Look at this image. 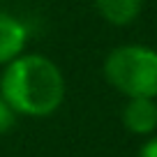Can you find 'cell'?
<instances>
[{
    "mask_svg": "<svg viewBox=\"0 0 157 157\" xmlns=\"http://www.w3.org/2000/svg\"><path fill=\"white\" fill-rule=\"evenodd\" d=\"M104 78L125 97H157V49L120 44L106 53Z\"/></svg>",
    "mask_w": 157,
    "mask_h": 157,
    "instance_id": "7a4b0ae2",
    "label": "cell"
},
{
    "mask_svg": "<svg viewBox=\"0 0 157 157\" xmlns=\"http://www.w3.org/2000/svg\"><path fill=\"white\" fill-rule=\"evenodd\" d=\"M16 116H19V113H16L14 109L5 102V97L0 95V136H2V134H7L12 127H14Z\"/></svg>",
    "mask_w": 157,
    "mask_h": 157,
    "instance_id": "8992f818",
    "label": "cell"
},
{
    "mask_svg": "<svg viewBox=\"0 0 157 157\" xmlns=\"http://www.w3.org/2000/svg\"><path fill=\"white\" fill-rule=\"evenodd\" d=\"M97 14L111 25H129L139 19L143 0H93Z\"/></svg>",
    "mask_w": 157,
    "mask_h": 157,
    "instance_id": "5b68a950",
    "label": "cell"
},
{
    "mask_svg": "<svg viewBox=\"0 0 157 157\" xmlns=\"http://www.w3.org/2000/svg\"><path fill=\"white\" fill-rule=\"evenodd\" d=\"M120 118L127 132L150 136L157 129V97H127Z\"/></svg>",
    "mask_w": 157,
    "mask_h": 157,
    "instance_id": "3957f363",
    "label": "cell"
},
{
    "mask_svg": "<svg viewBox=\"0 0 157 157\" xmlns=\"http://www.w3.org/2000/svg\"><path fill=\"white\" fill-rule=\"evenodd\" d=\"M139 157H157V136H150L139 150Z\"/></svg>",
    "mask_w": 157,
    "mask_h": 157,
    "instance_id": "52a82bcc",
    "label": "cell"
},
{
    "mask_svg": "<svg viewBox=\"0 0 157 157\" xmlns=\"http://www.w3.org/2000/svg\"><path fill=\"white\" fill-rule=\"evenodd\" d=\"M28 25L19 16L10 12H0V65L5 67L21 53H25L28 46Z\"/></svg>",
    "mask_w": 157,
    "mask_h": 157,
    "instance_id": "277c9868",
    "label": "cell"
},
{
    "mask_svg": "<svg viewBox=\"0 0 157 157\" xmlns=\"http://www.w3.org/2000/svg\"><path fill=\"white\" fill-rule=\"evenodd\" d=\"M63 69L42 53H21L0 72V95L19 116L46 118L65 102Z\"/></svg>",
    "mask_w": 157,
    "mask_h": 157,
    "instance_id": "6da1fadb",
    "label": "cell"
}]
</instances>
